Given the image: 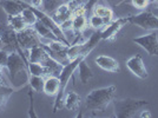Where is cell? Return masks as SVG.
Listing matches in <instances>:
<instances>
[{
	"mask_svg": "<svg viewBox=\"0 0 158 118\" xmlns=\"http://www.w3.org/2000/svg\"><path fill=\"white\" fill-rule=\"evenodd\" d=\"M7 74L11 79L12 84L15 85L18 82L20 83V86L25 85L24 82H21V78L24 79L28 84V78H30V73L27 70V60L24 57V54L21 52V47H19L17 51L10 53L8 61L6 64Z\"/></svg>",
	"mask_w": 158,
	"mask_h": 118,
	"instance_id": "obj_1",
	"label": "cell"
},
{
	"mask_svg": "<svg viewBox=\"0 0 158 118\" xmlns=\"http://www.w3.org/2000/svg\"><path fill=\"white\" fill-rule=\"evenodd\" d=\"M116 90V85H110L89 92L85 98L86 109L92 112H104L114 98Z\"/></svg>",
	"mask_w": 158,
	"mask_h": 118,
	"instance_id": "obj_2",
	"label": "cell"
},
{
	"mask_svg": "<svg viewBox=\"0 0 158 118\" xmlns=\"http://www.w3.org/2000/svg\"><path fill=\"white\" fill-rule=\"evenodd\" d=\"M86 57H87L86 54H81V56L77 57L76 59L67 61L65 65H64L61 72H60L59 76H58L60 80V87H59L58 95L56 96V102H54V104H53V112L59 111L60 109L64 106V97H65L66 86L69 84L71 77L73 76L74 71L78 69L80 61H81L83 59H86Z\"/></svg>",
	"mask_w": 158,
	"mask_h": 118,
	"instance_id": "obj_3",
	"label": "cell"
},
{
	"mask_svg": "<svg viewBox=\"0 0 158 118\" xmlns=\"http://www.w3.org/2000/svg\"><path fill=\"white\" fill-rule=\"evenodd\" d=\"M113 104V113L117 118H131L135 117L136 113L142 110L144 106L149 105V102L145 99L124 98L112 100Z\"/></svg>",
	"mask_w": 158,
	"mask_h": 118,
	"instance_id": "obj_4",
	"label": "cell"
},
{
	"mask_svg": "<svg viewBox=\"0 0 158 118\" xmlns=\"http://www.w3.org/2000/svg\"><path fill=\"white\" fill-rule=\"evenodd\" d=\"M129 24L139 26L148 31H156L158 30V18L152 13L151 11L146 10L138 14L127 17Z\"/></svg>",
	"mask_w": 158,
	"mask_h": 118,
	"instance_id": "obj_5",
	"label": "cell"
},
{
	"mask_svg": "<svg viewBox=\"0 0 158 118\" xmlns=\"http://www.w3.org/2000/svg\"><path fill=\"white\" fill-rule=\"evenodd\" d=\"M17 39H18V44L21 48L28 50L33 46L41 45L40 36L34 28H32V26H27L23 31L17 32Z\"/></svg>",
	"mask_w": 158,
	"mask_h": 118,
	"instance_id": "obj_6",
	"label": "cell"
},
{
	"mask_svg": "<svg viewBox=\"0 0 158 118\" xmlns=\"http://www.w3.org/2000/svg\"><path fill=\"white\" fill-rule=\"evenodd\" d=\"M132 41L144 48L149 56H156L158 57V37L156 31H151L148 34L140 36L137 38H133Z\"/></svg>",
	"mask_w": 158,
	"mask_h": 118,
	"instance_id": "obj_7",
	"label": "cell"
},
{
	"mask_svg": "<svg viewBox=\"0 0 158 118\" xmlns=\"http://www.w3.org/2000/svg\"><path fill=\"white\" fill-rule=\"evenodd\" d=\"M125 65L130 70V72L133 73L136 77H138L140 79H146L149 77V73H148V70H146V67L144 65L142 56L136 54V56L130 57L126 60Z\"/></svg>",
	"mask_w": 158,
	"mask_h": 118,
	"instance_id": "obj_8",
	"label": "cell"
},
{
	"mask_svg": "<svg viewBox=\"0 0 158 118\" xmlns=\"http://www.w3.org/2000/svg\"><path fill=\"white\" fill-rule=\"evenodd\" d=\"M127 17L119 18L117 20H113L109 23L103 30H102V39L103 40H112L117 36V33L124 27L125 24H127Z\"/></svg>",
	"mask_w": 158,
	"mask_h": 118,
	"instance_id": "obj_9",
	"label": "cell"
},
{
	"mask_svg": "<svg viewBox=\"0 0 158 118\" xmlns=\"http://www.w3.org/2000/svg\"><path fill=\"white\" fill-rule=\"evenodd\" d=\"M94 63H96V65L98 66V67H100L102 70H104L106 72L117 73L120 71L118 60L112 58L110 56H106V54L98 56L97 58L94 59Z\"/></svg>",
	"mask_w": 158,
	"mask_h": 118,
	"instance_id": "obj_10",
	"label": "cell"
},
{
	"mask_svg": "<svg viewBox=\"0 0 158 118\" xmlns=\"http://www.w3.org/2000/svg\"><path fill=\"white\" fill-rule=\"evenodd\" d=\"M0 43L4 45V48L8 50L10 52L17 51L20 46L17 39V32L14 30H6L1 33L0 36Z\"/></svg>",
	"mask_w": 158,
	"mask_h": 118,
	"instance_id": "obj_11",
	"label": "cell"
},
{
	"mask_svg": "<svg viewBox=\"0 0 158 118\" xmlns=\"http://www.w3.org/2000/svg\"><path fill=\"white\" fill-rule=\"evenodd\" d=\"M40 64L44 65L47 76H59V73L61 72V70L64 67V65L60 63L59 60L54 59L50 54H47L46 58L44 59Z\"/></svg>",
	"mask_w": 158,
	"mask_h": 118,
	"instance_id": "obj_12",
	"label": "cell"
},
{
	"mask_svg": "<svg viewBox=\"0 0 158 118\" xmlns=\"http://www.w3.org/2000/svg\"><path fill=\"white\" fill-rule=\"evenodd\" d=\"M60 87V80L58 76H47V78L45 79V83H44V89L43 92L50 96V97H56L59 92Z\"/></svg>",
	"mask_w": 158,
	"mask_h": 118,
	"instance_id": "obj_13",
	"label": "cell"
},
{
	"mask_svg": "<svg viewBox=\"0 0 158 118\" xmlns=\"http://www.w3.org/2000/svg\"><path fill=\"white\" fill-rule=\"evenodd\" d=\"M72 14H73V12L70 10L67 2H64L63 5H60V6L53 12L51 17H52L53 20H54L58 25H61L63 23H65V21L71 19V18H72Z\"/></svg>",
	"mask_w": 158,
	"mask_h": 118,
	"instance_id": "obj_14",
	"label": "cell"
},
{
	"mask_svg": "<svg viewBox=\"0 0 158 118\" xmlns=\"http://www.w3.org/2000/svg\"><path fill=\"white\" fill-rule=\"evenodd\" d=\"M81 105V98L78 93H76L74 91H70L65 93L64 97V106L70 111H76L78 107H80Z\"/></svg>",
	"mask_w": 158,
	"mask_h": 118,
	"instance_id": "obj_15",
	"label": "cell"
},
{
	"mask_svg": "<svg viewBox=\"0 0 158 118\" xmlns=\"http://www.w3.org/2000/svg\"><path fill=\"white\" fill-rule=\"evenodd\" d=\"M15 91H17V89L13 86L0 83V111H2L6 107L8 100Z\"/></svg>",
	"mask_w": 158,
	"mask_h": 118,
	"instance_id": "obj_16",
	"label": "cell"
},
{
	"mask_svg": "<svg viewBox=\"0 0 158 118\" xmlns=\"http://www.w3.org/2000/svg\"><path fill=\"white\" fill-rule=\"evenodd\" d=\"M48 53L46 52V50L41 45L33 46L31 48H28V61L32 63H41L44 59L46 58V56Z\"/></svg>",
	"mask_w": 158,
	"mask_h": 118,
	"instance_id": "obj_17",
	"label": "cell"
},
{
	"mask_svg": "<svg viewBox=\"0 0 158 118\" xmlns=\"http://www.w3.org/2000/svg\"><path fill=\"white\" fill-rule=\"evenodd\" d=\"M93 14H96V15H98L100 18H103V19L105 20L106 25L109 24V23H111L112 21V18H113V11H112L110 7H106L104 5H96V6L93 7Z\"/></svg>",
	"mask_w": 158,
	"mask_h": 118,
	"instance_id": "obj_18",
	"label": "cell"
},
{
	"mask_svg": "<svg viewBox=\"0 0 158 118\" xmlns=\"http://www.w3.org/2000/svg\"><path fill=\"white\" fill-rule=\"evenodd\" d=\"M33 28L37 31V33L40 36V38L43 37V38H46V39H50V40H58L57 37L54 36V33L44 23H41L40 20H37V23L33 25Z\"/></svg>",
	"mask_w": 158,
	"mask_h": 118,
	"instance_id": "obj_19",
	"label": "cell"
},
{
	"mask_svg": "<svg viewBox=\"0 0 158 118\" xmlns=\"http://www.w3.org/2000/svg\"><path fill=\"white\" fill-rule=\"evenodd\" d=\"M79 71V79L81 82V84H87V82L93 77V72L91 70V67L86 64L85 59H83L80 61V64L78 66Z\"/></svg>",
	"mask_w": 158,
	"mask_h": 118,
	"instance_id": "obj_20",
	"label": "cell"
},
{
	"mask_svg": "<svg viewBox=\"0 0 158 118\" xmlns=\"http://www.w3.org/2000/svg\"><path fill=\"white\" fill-rule=\"evenodd\" d=\"M7 21L8 25L11 26L12 30H14L15 32H20L24 28L27 27V24L25 23V20L23 19L21 14H17V15H8L7 17Z\"/></svg>",
	"mask_w": 158,
	"mask_h": 118,
	"instance_id": "obj_21",
	"label": "cell"
},
{
	"mask_svg": "<svg viewBox=\"0 0 158 118\" xmlns=\"http://www.w3.org/2000/svg\"><path fill=\"white\" fill-rule=\"evenodd\" d=\"M64 2H66L65 0H43V5L40 10H43L47 14H52Z\"/></svg>",
	"mask_w": 158,
	"mask_h": 118,
	"instance_id": "obj_22",
	"label": "cell"
},
{
	"mask_svg": "<svg viewBox=\"0 0 158 118\" xmlns=\"http://www.w3.org/2000/svg\"><path fill=\"white\" fill-rule=\"evenodd\" d=\"M27 70H28V73L31 76H40V77L47 76L45 67H44V65H41L40 63L27 61Z\"/></svg>",
	"mask_w": 158,
	"mask_h": 118,
	"instance_id": "obj_23",
	"label": "cell"
},
{
	"mask_svg": "<svg viewBox=\"0 0 158 118\" xmlns=\"http://www.w3.org/2000/svg\"><path fill=\"white\" fill-rule=\"evenodd\" d=\"M44 83H45L44 77H40V76H31V74H30L28 85H30V89H32L34 92H43Z\"/></svg>",
	"mask_w": 158,
	"mask_h": 118,
	"instance_id": "obj_24",
	"label": "cell"
},
{
	"mask_svg": "<svg viewBox=\"0 0 158 118\" xmlns=\"http://www.w3.org/2000/svg\"><path fill=\"white\" fill-rule=\"evenodd\" d=\"M89 25H90V27H92L93 30L97 31V30H103L106 26V23L103 18H100L96 14H92L89 18Z\"/></svg>",
	"mask_w": 158,
	"mask_h": 118,
	"instance_id": "obj_25",
	"label": "cell"
},
{
	"mask_svg": "<svg viewBox=\"0 0 158 118\" xmlns=\"http://www.w3.org/2000/svg\"><path fill=\"white\" fill-rule=\"evenodd\" d=\"M33 91L32 89L28 90V99H30V107H28V117L30 118H37V113H35V110H34V96H33Z\"/></svg>",
	"mask_w": 158,
	"mask_h": 118,
	"instance_id": "obj_26",
	"label": "cell"
},
{
	"mask_svg": "<svg viewBox=\"0 0 158 118\" xmlns=\"http://www.w3.org/2000/svg\"><path fill=\"white\" fill-rule=\"evenodd\" d=\"M10 53L11 52L8 50H6V48H0V66L1 67H6Z\"/></svg>",
	"mask_w": 158,
	"mask_h": 118,
	"instance_id": "obj_27",
	"label": "cell"
},
{
	"mask_svg": "<svg viewBox=\"0 0 158 118\" xmlns=\"http://www.w3.org/2000/svg\"><path fill=\"white\" fill-rule=\"evenodd\" d=\"M132 6L138 10H144L150 5V0H131Z\"/></svg>",
	"mask_w": 158,
	"mask_h": 118,
	"instance_id": "obj_28",
	"label": "cell"
},
{
	"mask_svg": "<svg viewBox=\"0 0 158 118\" xmlns=\"http://www.w3.org/2000/svg\"><path fill=\"white\" fill-rule=\"evenodd\" d=\"M98 1H99V0H87V2L84 5V8H85L86 13H87V12L90 13V12L93 10V7L98 4Z\"/></svg>",
	"mask_w": 158,
	"mask_h": 118,
	"instance_id": "obj_29",
	"label": "cell"
},
{
	"mask_svg": "<svg viewBox=\"0 0 158 118\" xmlns=\"http://www.w3.org/2000/svg\"><path fill=\"white\" fill-rule=\"evenodd\" d=\"M31 5L37 8H41V5H43V0H31Z\"/></svg>",
	"mask_w": 158,
	"mask_h": 118,
	"instance_id": "obj_30",
	"label": "cell"
},
{
	"mask_svg": "<svg viewBox=\"0 0 158 118\" xmlns=\"http://www.w3.org/2000/svg\"><path fill=\"white\" fill-rule=\"evenodd\" d=\"M149 11H151L152 13L155 14V15H156V17L158 18V6H152V7H150V8H149Z\"/></svg>",
	"mask_w": 158,
	"mask_h": 118,
	"instance_id": "obj_31",
	"label": "cell"
},
{
	"mask_svg": "<svg viewBox=\"0 0 158 118\" xmlns=\"http://www.w3.org/2000/svg\"><path fill=\"white\" fill-rule=\"evenodd\" d=\"M140 116H142V117H151V113H150V111H149V110H146V111L143 112Z\"/></svg>",
	"mask_w": 158,
	"mask_h": 118,
	"instance_id": "obj_32",
	"label": "cell"
},
{
	"mask_svg": "<svg viewBox=\"0 0 158 118\" xmlns=\"http://www.w3.org/2000/svg\"><path fill=\"white\" fill-rule=\"evenodd\" d=\"M0 83H2V84H6V83H5V79L2 78V76H0Z\"/></svg>",
	"mask_w": 158,
	"mask_h": 118,
	"instance_id": "obj_33",
	"label": "cell"
},
{
	"mask_svg": "<svg viewBox=\"0 0 158 118\" xmlns=\"http://www.w3.org/2000/svg\"><path fill=\"white\" fill-rule=\"evenodd\" d=\"M65 1H69V0H65Z\"/></svg>",
	"mask_w": 158,
	"mask_h": 118,
	"instance_id": "obj_34",
	"label": "cell"
},
{
	"mask_svg": "<svg viewBox=\"0 0 158 118\" xmlns=\"http://www.w3.org/2000/svg\"><path fill=\"white\" fill-rule=\"evenodd\" d=\"M0 30H1V28H0Z\"/></svg>",
	"mask_w": 158,
	"mask_h": 118,
	"instance_id": "obj_35",
	"label": "cell"
},
{
	"mask_svg": "<svg viewBox=\"0 0 158 118\" xmlns=\"http://www.w3.org/2000/svg\"><path fill=\"white\" fill-rule=\"evenodd\" d=\"M78 1H79V0H78Z\"/></svg>",
	"mask_w": 158,
	"mask_h": 118,
	"instance_id": "obj_36",
	"label": "cell"
}]
</instances>
